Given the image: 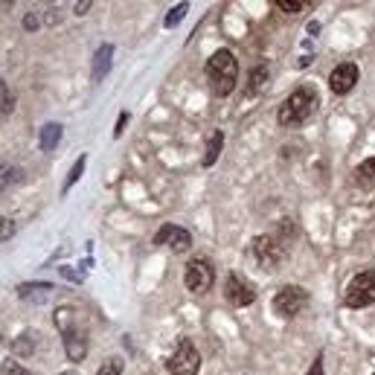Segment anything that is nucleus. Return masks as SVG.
<instances>
[{"label": "nucleus", "instance_id": "1", "mask_svg": "<svg viewBox=\"0 0 375 375\" xmlns=\"http://www.w3.org/2000/svg\"><path fill=\"white\" fill-rule=\"evenodd\" d=\"M53 320H55L58 332H62L67 358L76 361V364L85 361V355H88V326L82 320V314H79L73 306H62L53 314Z\"/></svg>", "mask_w": 375, "mask_h": 375}, {"label": "nucleus", "instance_id": "2", "mask_svg": "<svg viewBox=\"0 0 375 375\" xmlns=\"http://www.w3.org/2000/svg\"><path fill=\"white\" fill-rule=\"evenodd\" d=\"M207 82L212 88V93L219 96V100H224V96H230L236 90V85H239V62H236V55L230 50H219L212 53L207 58Z\"/></svg>", "mask_w": 375, "mask_h": 375}, {"label": "nucleus", "instance_id": "3", "mask_svg": "<svg viewBox=\"0 0 375 375\" xmlns=\"http://www.w3.org/2000/svg\"><path fill=\"white\" fill-rule=\"evenodd\" d=\"M320 108V96H318V88L311 85H303L294 90L288 100L280 105V114H276V120H280V125H288V128H297L303 123H308L314 114H318Z\"/></svg>", "mask_w": 375, "mask_h": 375}, {"label": "nucleus", "instance_id": "4", "mask_svg": "<svg viewBox=\"0 0 375 375\" xmlns=\"http://www.w3.org/2000/svg\"><path fill=\"white\" fill-rule=\"evenodd\" d=\"M343 300L349 308H367L375 303V271H361L355 273L349 285H346V294Z\"/></svg>", "mask_w": 375, "mask_h": 375}, {"label": "nucleus", "instance_id": "5", "mask_svg": "<svg viewBox=\"0 0 375 375\" xmlns=\"http://www.w3.org/2000/svg\"><path fill=\"white\" fill-rule=\"evenodd\" d=\"M166 369L172 375H198L201 369V355L195 349V343L189 338H181L172 352V358L166 361Z\"/></svg>", "mask_w": 375, "mask_h": 375}, {"label": "nucleus", "instance_id": "6", "mask_svg": "<svg viewBox=\"0 0 375 375\" xmlns=\"http://www.w3.org/2000/svg\"><path fill=\"white\" fill-rule=\"evenodd\" d=\"M250 256L256 259V265L265 268V271H276L285 256V247L280 239H273V236H256L250 242Z\"/></svg>", "mask_w": 375, "mask_h": 375}, {"label": "nucleus", "instance_id": "7", "mask_svg": "<svg viewBox=\"0 0 375 375\" xmlns=\"http://www.w3.org/2000/svg\"><path fill=\"white\" fill-rule=\"evenodd\" d=\"M306 306H308V291L300 288V285H285V288H280L273 294V311L285 320L297 318Z\"/></svg>", "mask_w": 375, "mask_h": 375}, {"label": "nucleus", "instance_id": "8", "mask_svg": "<svg viewBox=\"0 0 375 375\" xmlns=\"http://www.w3.org/2000/svg\"><path fill=\"white\" fill-rule=\"evenodd\" d=\"M224 300L230 306H236V308H245V306L256 303V288H253V282L247 280L245 273L230 271L227 273V282H224Z\"/></svg>", "mask_w": 375, "mask_h": 375}, {"label": "nucleus", "instance_id": "9", "mask_svg": "<svg viewBox=\"0 0 375 375\" xmlns=\"http://www.w3.org/2000/svg\"><path fill=\"white\" fill-rule=\"evenodd\" d=\"M184 282L192 294H207L215 282V268L207 256H198V259H192L186 265V273H184Z\"/></svg>", "mask_w": 375, "mask_h": 375}, {"label": "nucleus", "instance_id": "10", "mask_svg": "<svg viewBox=\"0 0 375 375\" xmlns=\"http://www.w3.org/2000/svg\"><path fill=\"white\" fill-rule=\"evenodd\" d=\"M154 242L157 245H169L175 253H186L192 247V233L184 230V227H177V224H163L161 230H157Z\"/></svg>", "mask_w": 375, "mask_h": 375}, {"label": "nucleus", "instance_id": "11", "mask_svg": "<svg viewBox=\"0 0 375 375\" xmlns=\"http://www.w3.org/2000/svg\"><path fill=\"white\" fill-rule=\"evenodd\" d=\"M355 82H358V67H355L352 62H343V64H338L332 70V76H329V90L334 93V96H346L352 88H355Z\"/></svg>", "mask_w": 375, "mask_h": 375}, {"label": "nucleus", "instance_id": "12", "mask_svg": "<svg viewBox=\"0 0 375 375\" xmlns=\"http://www.w3.org/2000/svg\"><path fill=\"white\" fill-rule=\"evenodd\" d=\"M53 285L50 282H24V285H18V297L32 303V306H44L50 297H53Z\"/></svg>", "mask_w": 375, "mask_h": 375}, {"label": "nucleus", "instance_id": "13", "mask_svg": "<svg viewBox=\"0 0 375 375\" xmlns=\"http://www.w3.org/2000/svg\"><path fill=\"white\" fill-rule=\"evenodd\" d=\"M114 64V44H102L93 55V82H102Z\"/></svg>", "mask_w": 375, "mask_h": 375}, {"label": "nucleus", "instance_id": "14", "mask_svg": "<svg viewBox=\"0 0 375 375\" xmlns=\"http://www.w3.org/2000/svg\"><path fill=\"white\" fill-rule=\"evenodd\" d=\"M268 82H271V67L262 62V64H256L253 70H250V76H247V88H245V93L247 96H259L265 88H268Z\"/></svg>", "mask_w": 375, "mask_h": 375}, {"label": "nucleus", "instance_id": "15", "mask_svg": "<svg viewBox=\"0 0 375 375\" xmlns=\"http://www.w3.org/2000/svg\"><path fill=\"white\" fill-rule=\"evenodd\" d=\"M21 181H24L21 166H15V163H9V161H0V192H6V189H12V186H18Z\"/></svg>", "mask_w": 375, "mask_h": 375}, {"label": "nucleus", "instance_id": "16", "mask_svg": "<svg viewBox=\"0 0 375 375\" xmlns=\"http://www.w3.org/2000/svg\"><path fill=\"white\" fill-rule=\"evenodd\" d=\"M62 134H64L62 123H47V125L41 128V137H38V143H41L44 151H53L58 143H62Z\"/></svg>", "mask_w": 375, "mask_h": 375}, {"label": "nucleus", "instance_id": "17", "mask_svg": "<svg viewBox=\"0 0 375 375\" xmlns=\"http://www.w3.org/2000/svg\"><path fill=\"white\" fill-rule=\"evenodd\" d=\"M221 149H224V131H212V134L207 137V154H204V161H201V163L210 169L215 161H219Z\"/></svg>", "mask_w": 375, "mask_h": 375}, {"label": "nucleus", "instance_id": "18", "mask_svg": "<svg viewBox=\"0 0 375 375\" xmlns=\"http://www.w3.org/2000/svg\"><path fill=\"white\" fill-rule=\"evenodd\" d=\"M12 111H15V93L6 85V79H0V120H6Z\"/></svg>", "mask_w": 375, "mask_h": 375}, {"label": "nucleus", "instance_id": "19", "mask_svg": "<svg viewBox=\"0 0 375 375\" xmlns=\"http://www.w3.org/2000/svg\"><path fill=\"white\" fill-rule=\"evenodd\" d=\"M85 166H88V154H79V161H76V163L70 166V172H67V181H64V186H62V195H67V192L73 189V184L85 175Z\"/></svg>", "mask_w": 375, "mask_h": 375}, {"label": "nucleus", "instance_id": "20", "mask_svg": "<svg viewBox=\"0 0 375 375\" xmlns=\"http://www.w3.org/2000/svg\"><path fill=\"white\" fill-rule=\"evenodd\" d=\"M186 12H189V4H177V6H175L169 15H166V21H163V24H166V29H169V27H177V24H181L184 18H186Z\"/></svg>", "mask_w": 375, "mask_h": 375}, {"label": "nucleus", "instance_id": "21", "mask_svg": "<svg viewBox=\"0 0 375 375\" xmlns=\"http://www.w3.org/2000/svg\"><path fill=\"white\" fill-rule=\"evenodd\" d=\"M358 181L361 184H375V157H369V161H364L358 166Z\"/></svg>", "mask_w": 375, "mask_h": 375}, {"label": "nucleus", "instance_id": "22", "mask_svg": "<svg viewBox=\"0 0 375 375\" xmlns=\"http://www.w3.org/2000/svg\"><path fill=\"white\" fill-rule=\"evenodd\" d=\"M0 375H35V372L27 369V367H21V364L12 361V358H6L4 364H0Z\"/></svg>", "mask_w": 375, "mask_h": 375}, {"label": "nucleus", "instance_id": "23", "mask_svg": "<svg viewBox=\"0 0 375 375\" xmlns=\"http://www.w3.org/2000/svg\"><path fill=\"white\" fill-rule=\"evenodd\" d=\"M12 349H15V355H32V352H35V341H32V334H29V332H24V338H18Z\"/></svg>", "mask_w": 375, "mask_h": 375}, {"label": "nucleus", "instance_id": "24", "mask_svg": "<svg viewBox=\"0 0 375 375\" xmlns=\"http://www.w3.org/2000/svg\"><path fill=\"white\" fill-rule=\"evenodd\" d=\"M15 233H18V224L12 219H6V215H0V245L9 242Z\"/></svg>", "mask_w": 375, "mask_h": 375}, {"label": "nucleus", "instance_id": "25", "mask_svg": "<svg viewBox=\"0 0 375 375\" xmlns=\"http://www.w3.org/2000/svg\"><path fill=\"white\" fill-rule=\"evenodd\" d=\"M276 6H280L282 12H288V15H297V12H303L308 4H306V0H276Z\"/></svg>", "mask_w": 375, "mask_h": 375}, {"label": "nucleus", "instance_id": "26", "mask_svg": "<svg viewBox=\"0 0 375 375\" xmlns=\"http://www.w3.org/2000/svg\"><path fill=\"white\" fill-rule=\"evenodd\" d=\"M96 375H123V364H120V358H108L100 369H96Z\"/></svg>", "mask_w": 375, "mask_h": 375}, {"label": "nucleus", "instance_id": "27", "mask_svg": "<svg viewBox=\"0 0 375 375\" xmlns=\"http://www.w3.org/2000/svg\"><path fill=\"white\" fill-rule=\"evenodd\" d=\"M125 125H128V111H123L120 116H116V128H114V137H120V134L125 131Z\"/></svg>", "mask_w": 375, "mask_h": 375}, {"label": "nucleus", "instance_id": "28", "mask_svg": "<svg viewBox=\"0 0 375 375\" xmlns=\"http://www.w3.org/2000/svg\"><path fill=\"white\" fill-rule=\"evenodd\" d=\"M308 375H323V355H318V358H314V364H311Z\"/></svg>", "mask_w": 375, "mask_h": 375}, {"label": "nucleus", "instance_id": "29", "mask_svg": "<svg viewBox=\"0 0 375 375\" xmlns=\"http://www.w3.org/2000/svg\"><path fill=\"white\" fill-rule=\"evenodd\" d=\"M24 27H27L29 32H35V29H38V18H35V15H27V18H24Z\"/></svg>", "mask_w": 375, "mask_h": 375}, {"label": "nucleus", "instance_id": "30", "mask_svg": "<svg viewBox=\"0 0 375 375\" xmlns=\"http://www.w3.org/2000/svg\"><path fill=\"white\" fill-rule=\"evenodd\" d=\"M93 4H90V0H82V4H76V15H85L88 9H90Z\"/></svg>", "mask_w": 375, "mask_h": 375}, {"label": "nucleus", "instance_id": "31", "mask_svg": "<svg viewBox=\"0 0 375 375\" xmlns=\"http://www.w3.org/2000/svg\"><path fill=\"white\" fill-rule=\"evenodd\" d=\"M62 276H67V280H76V282H79V280H82V276H79L76 271H70V268H62Z\"/></svg>", "mask_w": 375, "mask_h": 375}, {"label": "nucleus", "instance_id": "32", "mask_svg": "<svg viewBox=\"0 0 375 375\" xmlns=\"http://www.w3.org/2000/svg\"><path fill=\"white\" fill-rule=\"evenodd\" d=\"M62 375H70V372H62Z\"/></svg>", "mask_w": 375, "mask_h": 375}]
</instances>
